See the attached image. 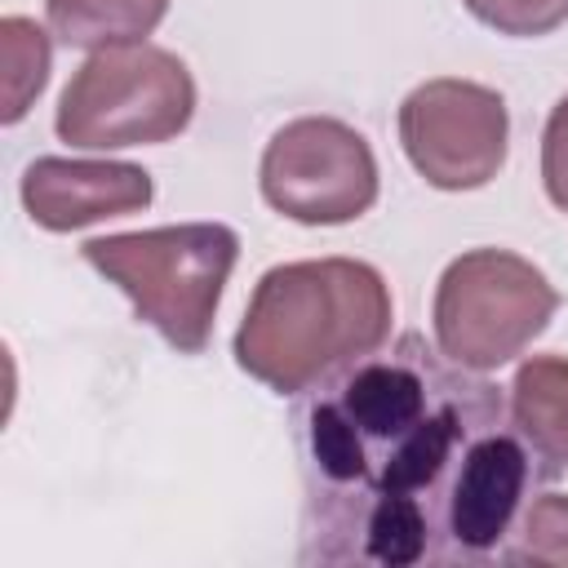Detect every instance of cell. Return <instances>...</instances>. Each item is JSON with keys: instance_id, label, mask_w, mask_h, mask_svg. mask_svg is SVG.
I'll return each mask as SVG.
<instances>
[{"instance_id": "cell-1", "label": "cell", "mask_w": 568, "mask_h": 568, "mask_svg": "<svg viewBox=\"0 0 568 568\" xmlns=\"http://www.w3.org/2000/svg\"><path fill=\"white\" fill-rule=\"evenodd\" d=\"M302 564H506L519 515L555 484L497 382L422 333L386 337L302 390Z\"/></svg>"}, {"instance_id": "cell-12", "label": "cell", "mask_w": 568, "mask_h": 568, "mask_svg": "<svg viewBox=\"0 0 568 568\" xmlns=\"http://www.w3.org/2000/svg\"><path fill=\"white\" fill-rule=\"evenodd\" d=\"M506 564L568 568V493H537L528 501L506 546Z\"/></svg>"}, {"instance_id": "cell-5", "label": "cell", "mask_w": 568, "mask_h": 568, "mask_svg": "<svg viewBox=\"0 0 568 568\" xmlns=\"http://www.w3.org/2000/svg\"><path fill=\"white\" fill-rule=\"evenodd\" d=\"M559 293L541 266L510 248H470L435 284V346L475 373L501 368L546 333Z\"/></svg>"}, {"instance_id": "cell-2", "label": "cell", "mask_w": 568, "mask_h": 568, "mask_svg": "<svg viewBox=\"0 0 568 568\" xmlns=\"http://www.w3.org/2000/svg\"><path fill=\"white\" fill-rule=\"evenodd\" d=\"M390 288L355 257L271 266L235 328V364L275 395H302L333 368L390 337Z\"/></svg>"}, {"instance_id": "cell-13", "label": "cell", "mask_w": 568, "mask_h": 568, "mask_svg": "<svg viewBox=\"0 0 568 568\" xmlns=\"http://www.w3.org/2000/svg\"><path fill=\"white\" fill-rule=\"evenodd\" d=\"M462 4L475 22L493 27L497 36H515V40L550 36L568 22V0H462Z\"/></svg>"}, {"instance_id": "cell-11", "label": "cell", "mask_w": 568, "mask_h": 568, "mask_svg": "<svg viewBox=\"0 0 568 568\" xmlns=\"http://www.w3.org/2000/svg\"><path fill=\"white\" fill-rule=\"evenodd\" d=\"M49 62H53L49 36L31 18H18V13L0 18V67H4V111H0V120L4 124H18L31 111V102L49 84Z\"/></svg>"}, {"instance_id": "cell-9", "label": "cell", "mask_w": 568, "mask_h": 568, "mask_svg": "<svg viewBox=\"0 0 568 568\" xmlns=\"http://www.w3.org/2000/svg\"><path fill=\"white\" fill-rule=\"evenodd\" d=\"M510 413L546 466L568 470V359L532 355L515 368Z\"/></svg>"}, {"instance_id": "cell-8", "label": "cell", "mask_w": 568, "mask_h": 568, "mask_svg": "<svg viewBox=\"0 0 568 568\" xmlns=\"http://www.w3.org/2000/svg\"><path fill=\"white\" fill-rule=\"evenodd\" d=\"M151 195H155L151 173L129 160L40 155L22 169V209L40 231H53V235H67L106 217L142 213Z\"/></svg>"}, {"instance_id": "cell-4", "label": "cell", "mask_w": 568, "mask_h": 568, "mask_svg": "<svg viewBox=\"0 0 568 568\" xmlns=\"http://www.w3.org/2000/svg\"><path fill=\"white\" fill-rule=\"evenodd\" d=\"M195 115L186 62L160 44H115L89 53L58 98L53 129L75 151H124L173 142Z\"/></svg>"}, {"instance_id": "cell-14", "label": "cell", "mask_w": 568, "mask_h": 568, "mask_svg": "<svg viewBox=\"0 0 568 568\" xmlns=\"http://www.w3.org/2000/svg\"><path fill=\"white\" fill-rule=\"evenodd\" d=\"M541 186L559 213H568V93L550 106L541 129Z\"/></svg>"}, {"instance_id": "cell-6", "label": "cell", "mask_w": 568, "mask_h": 568, "mask_svg": "<svg viewBox=\"0 0 568 568\" xmlns=\"http://www.w3.org/2000/svg\"><path fill=\"white\" fill-rule=\"evenodd\" d=\"M257 186L288 222L342 226L377 204V160L359 129L333 115H302L271 133Z\"/></svg>"}, {"instance_id": "cell-10", "label": "cell", "mask_w": 568, "mask_h": 568, "mask_svg": "<svg viewBox=\"0 0 568 568\" xmlns=\"http://www.w3.org/2000/svg\"><path fill=\"white\" fill-rule=\"evenodd\" d=\"M169 13V0H44L49 31L71 49L142 44Z\"/></svg>"}, {"instance_id": "cell-3", "label": "cell", "mask_w": 568, "mask_h": 568, "mask_svg": "<svg viewBox=\"0 0 568 568\" xmlns=\"http://www.w3.org/2000/svg\"><path fill=\"white\" fill-rule=\"evenodd\" d=\"M80 253L173 351L200 355L209 346L222 288L235 271L240 235L222 222H178L98 235Z\"/></svg>"}, {"instance_id": "cell-7", "label": "cell", "mask_w": 568, "mask_h": 568, "mask_svg": "<svg viewBox=\"0 0 568 568\" xmlns=\"http://www.w3.org/2000/svg\"><path fill=\"white\" fill-rule=\"evenodd\" d=\"M510 115L488 84L439 75L399 102V146L408 164L439 191H479L506 164Z\"/></svg>"}]
</instances>
